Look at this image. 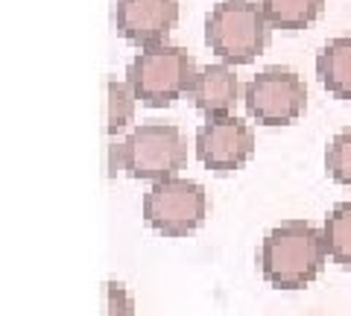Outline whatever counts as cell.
<instances>
[{"mask_svg": "<svg viewBox=\"0 0 351 316\" xmlns=\"http://www.w3.org/2000/svg\"><path fill=\"white\" fill-rule=\"evenodd\" d=\"M117 36L132 47L164 45L179 24V0H117Z\"/></svg>", "mask_w": 351, "mask_h": 316, "instance_id": "8", "label": "cell"}, {"mask_svg": "<svg viewBox=\"0 0 351 316\" xmlns=\"http://www.w3.org/2000/svg\"><path fill=\"white\" fill-rule=\"evenodd\" d=\"M135 103L138 94L129 82H120L114 76L106 80V135H120L135 121Z\"/></svg>", "mask_w": 351, "mask_h": 316, "instance_id": "13", "label": "cell"}, {"mask_svg": "<svg viewBox=\"0 0 351 316\" xmlns=\"http://www.w3.org/2000/svg\"><path fill=\"white\" fill-rule=\"evenodd\" d=\"M328 258L339 269H351V202H337L322 223Z\"/></svg>", "mask_w": 351, "mask_h": 316, "instance_id": "12", "label": "cell"}, {"mask_svg": "<svg viewBox=\"0 0 351 316\" xmlns=\"http://www.w3.org/2000/svg\"><path fill=\"white\" fill-rule=\"evenodd\" d=\"M243 106L261 126H290L307 108V85L295 71L269 64L243 85Z\"/></svg>", "mask_w": 351, "mask_h": 316, "instance_id": "6", "label": "cell"}, {"mask_svg": "<svg viewBox=\"0 0 351 316\" xmlns=\"http://www.w3.org/2000/svg\"><path fill=\"white\" fill-rule=\"evenodd\" d=\"M144 223L161 237L182 241L202 228L208 217V193L199 182L170 176L152 182V188L144 193L141 202Z\"/></svg>", "mask_w": 351, "mask_h": 316, "instance_id": "5", "label": "cell"}, {"mask_svg": "<svg viewBox=\"0 0 351 316\" xmlns=\"http://www.w3.org/2000/svg\"><path fill=\"white\" fill-rule=\"evenodd\" d=\"M269 32L258 0H219L205 18V45L232 68L255 62L269 45Z\"/></svg>", "mask_w": 351, "mask_h": 316, "instance_id": "3", "label": "cell"}, {"mask_svg": "<svg viewBox=\"0 0 351 316\" xmlns=\"http://www.w3.org/2000/svg\"><path fill=\"white\" fill-rule=\"evenodd\" d=\"M199 68L184 47L152 45L144 47L126 68V82L138 94V103L147 108H167L184 94H191Z\"/></svg>", "mask_w": 351, "mask_h": 316, "instance_id": "4", "label": "cell"}, {"mask_svg": "<svg viewBox=\"0 0 351 316\" xmlns=\"http://www.w3.org/2000/svg\"><path fill=\"white\" fill-rule=\"evenodd\" d=\"M325 258L328 249L322 228H316L307 220H287L261 241L258 264L269 287L302 290L322 276Z\"/></svg>", "mask_w": 351, "mask_h": 316, "instance_id": "1", "label": "cell"}, {"mask_svg": "<svg viewBox=\"0 0 351 316\" xmlns=\"http://www.w3.org/2000/svg\"><path fill=\"white\" fill-rule=\"evenodd\" d=\"M261 6L272 29L295 32L307 29L322 15L325 0H261Z\"/></svg>", "mask_w": 351, "mask_h": 316, "instance_id": "11", "label": "cell"}, {"mask_svg": "<svg viewBox=\"0 0 351 316\" xmlns=\"http://www.w3.org/2000/svg\"><path fill=\"white\" fill-rule=\"evenodd\" d=\"M240 80L232 64L217 62V64H205L199 68L193 80V88L188 94V100L193 103V108L199 112L205 121L211 117H228L234 114V106L240 103Z\"/></svg>", "mask_w": 351, "mask_h": 316, "instance_id": "9", "label": "cell"}, {"mask_svg": "<svg viewBox=\"0 0 351 316\" xmlns=\"http://www.w3.org/2000/svg\"><path fill=\"white\" fill-rule=\"evenodd\" d=\"M313 316H319V313H313Z\"/></svg>", "mask_w": 351, "mask_h": 316, "instance_id": "16", "label": "cell"}, {"mask_svg": "<svg viewBox=\"0 0 351 316\" xmlns=\"http://www.w3.org/2000/svg\"><path fill=\"white\" fill-rule=\"evenodd\" d=\"M188 165V141L173 123H141L123 144H108V176L120 170L138 182H161Z\"/></svg>", "mask_w": 351, "mask_h": 316, "instance_id": "2", "label": "cell"}, {"mask_svg": "<svg viewBox=\"0 0 351 316\" xmlns=\"http://www.w3.org/2000/svg\"><path fill=\"white\" fill-rule=\"evenodd\" d=\"M103 316H135V299H132L123 281H103Z\"/></svg>", "mask_w": 351, "mask_h": 316, "instance_id": "15", "label": "cell"}, {"mask_svg": "<svg viewBox=\"0 0 351 316\" xmlns=\"http://www.w3.org/2000/svg\"><path fill=\"white\" fill-rule=\"evenodd\" d=\"M193 147L205 170L217 173V176H228V173L243 170L255 156V132L246 121L234 114L211 117L196 129Z\"/></svg>", "mask_w": 351, "mask_h": 316, "instance_id": "7", "label": "cell"}, {"mask_svg": "<svg viewBox=\"0 0 351 316\" xmlns=\"http://www.w3.org/2000/svg\"><path fill=\"white\" fill-rule=\"evenodd\" d=\"M325 170L331 182L351 188V126L339 129L325 149Z\"/></svg>", "mask_w": 351, "mask_h": 316, "instance_id": "14", "label": "cell"}, {"mask_svg": "<svg viewBox=\"0 0 351 316\" xmlns=\"http://www.w3.org/2000/svg\"><path fill=\"white\" fill-rule=\"evenodd\" d=\"M316 76L334 100L351 103V36L331 38L316 53Z\"/></svg>", "mask_w": 351, "mask_h": 316, "instance_id": "10", "label": "cell"}]
</instances>
